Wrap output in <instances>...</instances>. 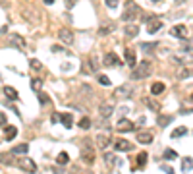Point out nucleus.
<instances>
[{"label": "nucleus", "mask_w": 193, "mask_h": 174, "mask_svg": "<svg viewBox=\"0 0 193 174\" xmlns=\"http://www.w3.org/2000/svg\"><path fill=\"white\" fill-rule=\"evenodd\" d=\"M151 72H153V64L149 60H143V62H139V66H137V64L133 66L131 77L133 79H145V77L151 76Z\"/></svg>", "instance_id": "obj_1"}, {"label": "nucleus", "mask_w": 193, "mask_h": 174, "mask_svg": "<svg viewBox=\"0 0 193 174\" xmlns=\"http://www.w3.org/2000/svg\"><path fill=\"white\" fill-rule=\"evenodd\" d=\"M139 14H141V8L135 2H126V6H124V14H122V19L124 21H133L135 18H139Z\"/></svg>", "instance_id": "obj_2"}, {"label": "nucleus", "mask_w": 193, "mask_h": 174, "mask_svg": "<svg viewBox=\"0 0 193 174\" xmlns=\"http://www.w3.org/2000/svg\"><path fill=\"white\" fill-rule=\"evenodd\" d=\"M81 157H83V163H87V164L95 163V149L89 143V139H83V143H81Z\"/></svg>", "instance_id": "obj_3"}, {"label": "nucleus", "mask_w": 193, "mask_h": 174, "mask_svg": "<svg viewBox=\"0 0 193 174\" xmlns=\"http://www.w3.org/2000/svg\"><path fill=\"white\" fill-rule=\"evenodd\" d=\"M16 166H19L21 170H27V172H35V170H37V164H35L31 159H27V157L16 159Z\"/></svg>", "instance_id": "obj_4"}, {"label": "nucleus", "mask_w": 193, "mask_h": 174, "mask_svg": "<svg viewBox=\"0 0 193 174\" xmlns=\"http://www.w3.org/2000/svg\"><path fill=\"white\" fill-rule=\"evenodd\" d=\"M170 33H172L174 37H178V39H187L189 37V29L185 25H174L172 29H170Z\"/></svg>", "instance_id": "obj_5"}, {"label": "nucleus", "mask_w": 193, "mask_h": 174, "mask_svg": "<svg viewBox=\"0 0 193 174\" xmlns=\"http://www.w3.org/2000/svg\"><path fill=\"white\" fill-rule=\"evenodd\" d=\"M99 110H101V116H106V118H110V114L114 112V103H112V101H104V103H101Z\"/></svg>", "instance_id": "obj_6"}, {"label": "nucleus", "mask_w": 193, "mask_h": 174, "mask_svg": "<svg viewBox=\"0 0 193 174\" xmlns=\"http://www.w3.org/2000/svg\"><path fill=\"white\" fill-rule=\"evenodd\" d=\"M58 39L64 43V45H71V43H74V33H71L70 29H60L58 31Z\"/></svg>", "instance_id": "obj_7"}, {"label": "nucleus", "mask_w": 193, "mask_h": 174, "mask_svg": "<svg viewBox=\"0 0 193 174\" xmlns=\"http://www.w3.org/2000/svg\"><path fill=\"white\" fill-rule=\"evenodd\" d=\"M116 130H118V132H133V130H135V126H133V122H130V120H126V118H122V120H120L118 122V124H116Z\"/></svg>", "instance_id": "obj_8"}, {"label": "nucleus", "mask_w": 193, "mask_h": 174, "mask_svg": "<svg viewBox=\"0 0 193 174\" xmlns=\"http://www.w3.org/2000/svg\"><path fill=\"white\" fill-rule=\"evenodd\" d=\"M133 91H135L133 85L126 83V85H122V87H118V89H116V97H131Z\"/></svg>", "instance_id": "obj_9"}, {"label": "nucleus", "mask_w": 193, "mask_h": 174, "mask_svg": "<svg viewBox=\"0 0 193 174\" xmlns=\"http://www.w3.org/2000/svg\"><path fill=\"white\" fill-rule=\"evenodd\" d=\"M114 149H116V151H131L133 145L130 141H126V139H116V141H114Z\"/></svg>", "instance_id": "obj_10"}, {"label": "nucleus", "mask_w": 193, "mask_h": 174, "mask_svg": "<svg viewBox=\"0 0 193 174\" xmlns=\"http://www.w3.org/2000/svg\"><path fill=\"white\" fill-rule=\"evenodd\" d=\"M160 27H162V21L160 19H151V18L147 19V31L149 33H156Z\"/></svg>", "instance_id": "obj_11"}, {"label": "nucleus", "mask_w": 193, "mask_h": 174, "mask_svg": "<svg viewBox=\"0 0 193 174\" xmlns=\"http://www.w3.org/2000/svg\"><path fill=\"white\" fill-rule=\"evenodd\" d=\"M58 120L62 122V126H64V128H68V130H70L71 126H74V116H71L70 112H64V114H60V116H58Z\"/></svg>", "instance_id": "obj_12"}, {"label": "nucleus", "mask_w": 193, "mask_h": 174, "mask_svg": "<svg viewBox=\"0 0 193 174\" xmlns=\"http://www.w3.org/2000/svg\"><path fill=\"white\" fill-rule=\"evenodd\" d=\"M120 64H122V62H120V58L114 52H108L104 56V66H120Z\"/></svg>", "instance_id": "obj_13"}, {"label": "nucleus", "mask_w": 193, "mask_h": 174, "mask_svg": "<svg viewBox=\"0 0 193 174\" xmlns=\"http://www.w3.org/2000/svg\"><path fill=\"white\" fill-rule=\"evenodd\" d=\"M137 141L139 143H151L153 141V134L151 132H137Z\"/></svg>", "instance_id": "obj_14"}, {"label": "nucleus", "mask_w": 193, "mask_h": 174, "mask_svg": "<svg viewBox=\"0 0 193 174\" xmlns=\"http://www.w3.org/2000/svg\"><path fill=\"white\" fill-rule=\"evenodd\" d=\"M4 95L8 97L10 101H18V99H19V93L14 89V87H10V85H6V87H4Z\"/></svg>", "instance_id": "obj_15"}, {"label": "nucleus", "mask_w": 193, "mask_h": 174, "mask_svg": "<svg viewBox=\"0 0 193 174\" xmlns=\"http://www.w3.org/2000/svg\"><path fill=\"white\" fill-rule=\"evenodd\" d=\"M170 122H172V116H168V114H159V118H156V124L160 128H166Z\"/></svg>", "instance_id": "obj_16"}, {"label": "nucleus", "mask_w": 193, "mask_h": 174, "mask_svg": "<svg viewBox=\"0 0 193 174\" xmlns=\"http://www.w3.org/2000/svg\"><path fill=\"white\" fill-rule=\"evenodd\" d=\"M4 134H6V139L12 141L14 137H16V134H18V128L16 126H4Z\"/></svg>", "instance_id": "obj_17"}, {"label": "nucleus", "mask_w": 193, "mask_h": 174, "mask_svg": "<svg viewBox=\"0 0 193 174\" xmlns=\"http://www.w3.org/2000/svg\"><path fill=\"white\" fill-rule=\"evenodd\" d=\"M126 60H127V64H130V66H135V64H137V60H135V50L133 48H126Z\"/></svg>", "instance_id": "obj_18"}, {"label": "nucleus", "mask_w": 193, "mask_h": 174, "mask_svg": "<svg viewBox=\"0 0 193 174\" xmlns=\"http://www.w3.org/2000/svg\"><path fill=\"white\" fill-rule=\"evenodd\" d=\"M27 151H29V145H27V143H21V145H16V147L12 149V153H14V155H25Z\"/></svg>", "instance_id": "obj_19"}, {"label": "nucleus", "mask_w": 193, "mask_h": 174, "mask_svg": "<svg viewBox=\"0 0 193 174\" xmlns=\"http://www.w3.org/2000/svg\"><path fill=\"white\" fill-rule=\"evenodd\" d=\"M124 33L127 35V37H135V35L139 33V25H126V29H124Z\"/></svg>", "instance_id": "obj_20"}, {"label": "nucleus", "mask_w": 193, "mask_h": 174, "mask_svg": "<svg viewBox=\"0 0 193 174\" xmlns=\"http://www.w3.org/2000/svg\"><path fill=\"white\" fill-rule=\"evenodd\" d=\"M108 141H110V137L106 135V134H99L97 135V145H99V147H106Z\"/></svg>", "instance_id": "obj_21"}, {"label": "nucleus", "mask_w": 193, "mask_h": 174, "mask_svg": "<svg viewBox=\"0 0 193 174\" xmlns=\"http://www.w3.org/2000/svg\"><path fill=\"white\" fill-rule=\"evenodd\" d=\"M114 31V23H103L99 29V35H110Z\"/></svg>", "instance_id": "obj_22"}, {"label": "nucleus", "mask_w": 193, "mask_h": 174, "mask_svg": "<svg viewBox=\"0 0 193 174\" xmlns=\"http://www.w3.org/2000/svg\"><path fill=\"white\" fill-rule=\"evenodd\" d=\"M162 91H164V83L156 81V83H153V85H151V93H153V95H160Z\"/></svg>", "instance_id": "obj_23"}, {"label": "nucleus", "mask_w": 193, "mask_h": 174, "mask_svg": "<svg viewBox=\"0 0 193 174\" xmlns=\"http://www.w3.org/2000/svg\"><path fill=\"white\" fill-rule=\"evenodd\" d=\"M12 43H14V45H18L19 50H23V48H25V41L21 39L19 35H12Z\"/></svg>", "instance_id": "obj_24"}, {"label": "nucleus", "mask_w": 193, "mask_h": 174, "mask_svg": "<svg viewBox=\"0 0 193 174\" xmlns=\"http://www.w3.org/2000/svg\"><path fill=\"white\" fill-rule=\"evenodd\" d=\"M156 48V43H141V50L143 52H153Z\"/></svg>", "instance_id": "obj_25"}, {"label": "nucleus", "mask_w": 193, "mask_h": 174, "mask_svg": "<svg viewBox=\"0 0 193 174\" xmlns=\"http://www.w3.org/2000/svg\"><path fill=\"white\" fill-rule=\"evenodd\" d=\"M187 132H189V130L185 128V126H180V128H176L174 132H172V137H182V135H185Z\"/></svg>", "instance_id": "obj_26"}, {"label": "nucleus", "mask_w": 193, "mask_h": 174, "mask_svg": "<svg viewBox=\"0 0 193 174\" xmlns=\"http://www.w3.org/2000/svg\"><path fill=\"white\" fill-rule=\"evenodd\" d=\"M56 163H58V164H68L70 163V157H68V153H60L58 157H56Z\"/></svg>", "instance_id": "obj_27"}, {"label": "nucleus", "mask_w": 193, "mask_h": 174, "mask_svg": "<svg viewBox=\"0 0 193 174\" xmlns=\"http://www.w3.org/2000/svg\"><path fill=\"white\" fill-rule=\"evenodd\" d=\"M176 157H178V153L174 149H166V151H164V159H166V161H174Z\"/></svg>", "instance_id": "obj_28"}, {"label": "nucleus", "mask_w": 193, "mask_h": 174, "mask_svg": "<svg viewBox=\"0 0 193 174\" xmlns=\"http://www.w3.org/2000/svg\"><path fill=\"white\" fill-rule=\"evenodd\" d=\"M147 153H139V157H137V166H139V168H143V166H145L147 164Z\"/></svg>", "instance_id": "obj_29"}, {"label": "nucleus", "mask_w": 193, "mask_h": 174, "mask_svg": "<svg viewBox=\"0 0 193 174\" xmlns=\"http://www.w3.org/2000/svg\"><path fill=\"white\" fill-rule=\"evenodd\" d=\"M41 87H42V79H39V77L31 79V89H35V91H41Z\"/></svg>", "instance_id": "obj_30"}, {"label": "nucleus", "mask_w": 193, "mask_h": 174, "mask_svg": "<svg viewBox=\"0 0 193 174\" xmlns=\"http://www.w3.org/2000/svg\"><path fill=\"white\" fill-rule=\"evenodd\" d=\"M145 105L151 108V110H159V108H160V105L156 103V101H151V99H145Z\"/></svg>", "instance_id": "obj_31"}, {"label": "nucleus", "mask_w": 193, "mask_h": 174, "mask_svg": "<svg viewBox=\"0 0 193 174\" xmlns=\"http://www.w3.org/2000/svg\"><path fill=\"white\" fill-rule=\"evenodd\" d=\"M79 128H81V130H89V128H91V120H89V118H81V120H79Z\"/></svg>", "instance_id": "obj_32"}, {"label": "nucleus", "mask_w": 193, "mask_h": 174, "mask_svg": "<svg viewBox=\"0 0 193 174\" xmlns=\"http://www.w3.org/2000/svg\"><path fill=\"white\" fill-rule=\"evenodd\" d=\"M189 76H191L189 68H182V70H180V74H178V77H180V79H185V77H189Z\"/></svg>", "instance_id": "obj_33"}, {"label": "nucleus", "mask_w": 193, "mask_h": 174, "mask_svg": "<svg viewBox=\"0 0 193 174\" xmlns=\"http://www.w3.org/2000/svg\"><path fill=\"white\" fill-rule=\"evenodd\" d=\"M39 101H41V105H50V99L45 93H39Z\"/></svg>", "instance_id": "obj_34"}, {"label": "nucleus", "mask_w": 193, "mask_h": 174, "mask_svg": "<svg viewBox=\"0 0 193 174\" xmlns=\"http://www.w3.org/2000/svg\"><path fill=\"white\" fill-rule=\"evenodd\" d=\"M182 166H183V170H191V157H185Z\"/></svg>", "instance_id": "obj_35"}, {"label": "nucleus", "mask_w": 193, "mask_h": 174, "mask_svg": "<svg viewBox=\"0 0 193 174\" xmlns=\"http://www.w3.org/2000/svg\"><path fill=\"white\" fill-rule=\"evenodd\" d=\"M99 83H101V85H110L108 76H99Z\"/></svg>", "instance_id": "obj_36"}, {"label": "nucleus", "mask_w": 193, "mask_h": 174, "mask_svg": "<svg viewBox=\"0 0 193 174\" xmlns=\"http://www.w3.org/2000/svg\"><path fill=\"white\" fill-rule=\"evenodd\" d=\"M104 163L112 166V164H114V155H110V153H106V155H104Z\"/></svg>", "instance_id": "obj_37"}, {"label": "nucleus", "mask_w": 193, "mask_h": 174, "mask_svg": "<svg viewBox=\"0 0 193 174\" xmlns=\"http://www.w3.org/2000/svg\"><path fill=\"white\" fill-rule=\"evenodd\" d=\"M29 66H31L33 70H41V68H42V66H41V62H39V60H31V62H29Z\"/></svg>", "instance_id": "obj_38"}, {"label": "nucleus", "mask_w": 193, "mask_h": 174, "mask_svg": "<svg viewBox=\"0 0 193 174\" xmlns=\"http://www.w3.org/2000/svg\"><path fill=\"white\" fill-rule=\"evenodd\" d=\"M104 4L108 6V8H116V6H118V0H104Z\"/></svg>", "instance_id": "obj_39"}, {"label": "nucleus", "mask_w": 193, "mask_h": 174, "mask_svg": "<svg viewBox=\"0 0 193 174\" xmlns=\"http://www.w3.org/2000/svg\"><path fill=\"white\" fill-rule=\"evenodd\" d=\"M89 62H91V70H93V72H97V70H99V64H97V60H95V56H93Z\"/></svg>", "instance_id": "obj_40"}, {"label": "nucleus", "mask_w": 193, "mask_h": 174, "mask_svg": "<svg viewBox=\"0 0 193 174\" xmlns=\"http://www.w3.org/2000/svg\"><path fill=\"white\" fill-rule=\"evenodd\" d=\"M4 124H6V114L0 112V126H4Z\"/></svg>", "instance_id": "obj_41"}, {"label": "nucleus", "mask_w": 193, "mask_h": 174, "mask_svg": "<svg viewBox=\"0 0 193 174\" xmlns=\"http://www.w3.org/2000/svg\"><path fill=\"white\" fill-rule=\"evenodd\" d=\"M45 2H46V4H54V0H45Z\"/></svg>", "instance_id": "obj_42"}, {"label": "nucleus", "mask_w": 193, "mask_h": 174, "mask_svg": "<svg viewBox=\"0 0 193 174\" xmlns=\"http://www.w3.org/2000/svg\"><path fill=\"white\" fill-rule=\"evenodd\" d=\"M153 2H160V0H153Z\"/></svg>", "instance_id": "obj_43"}]
</instances>
